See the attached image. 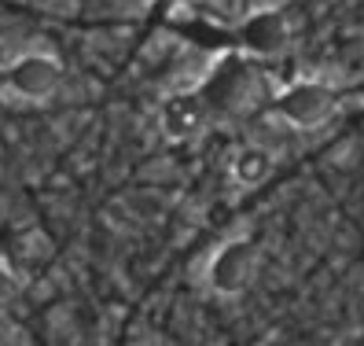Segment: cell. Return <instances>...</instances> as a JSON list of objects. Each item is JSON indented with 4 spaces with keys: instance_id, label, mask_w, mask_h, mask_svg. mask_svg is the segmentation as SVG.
I'll return each mask as SVG.
<instances>
[{
    "instance_id": "cell-1",
    "label": "cell",
    "mask_w": 364,
    "mask_h": 346,
    "mask_svg": "<svg viewBox=\"0 0 364 346\" xmlns=\"http://www.w3.org/2000/svg\"><path fill=\"white\" fill-rule=\"evenodd\" d=\"M196 89L210 103L213 118H240L258 107L265 81L262 70L254 67V56L235 48L210 63V70L203 74V81H196Z\"/></svg>"
},
{
    "instance_id": "cell-2",
    "label": "cell",
    "mask_w": 364,
    "mask_h": 346,
    "mask_svg": "<svg viewBox=\"0 0 364 346\" xmlns=\"http://www.w3.org/2000/svg\"><path fill=\"white\" fill-rule=\"evenodd\" d=\"M338 107V93L320 78H298L272 96V111L291 129H320Z\"/></svg>"
},
{
    "instance_id": "cell-3",
    "label": "cell",
    "mask_w": 364,
    "mask_h": 346,
    "mask_svg": "<svg viewBox=\"0 0 364 346\" xmlns=\"http://www.w3.org/2000/svg\"><path fill=\"white\" fill-rule=\"evenodd\" d=\"M254 276H258V247L247 236H232V240L218 243V251L206 262V288L221 298L243 295Z\"/></svg>"
},
{
    "instance_id": "cell-4",
    "label": "cell",
    "mask_w": 364,
    "mask_h": 346,
    "mask_svg": "<svg viewBox=\"0 0 364 346\" xmlns=\"http://www.w3.org/2000/svg\"><path fill=\"white\" fill-rule=\"evenodd\" d=\"M4 81H8V89H11L18 100H30V103L52 100L55 89L63 85V63H59L55 52L30 48V52L15 56V59L8 63Z\"/></svg>"
},
{
    "instance_id": "cell-5",
    "label": "cell",
    "mask_w": 364,
    "mask_h": 346,
    "mask_svg": "<svg viewBox=\"0 0 364 346\" xmlns=\"http://www.w3.org/2000/svg\"><path fill=\"white\" fill-rule=\"evenodd\" d=\"M210 122H213V111H210V103L203 100V93L196 85L169 93L159 107V129L169 144H188V140L203 137Z\"/></svg>"
},
{
    "instance_id": "cell-6",
    "label": "cell",
    "mask_w": 364,
    "mask_h": 346,
    "mask_svg": "<svg viewBox=\"0 0 364 346\" xmlns=\"http://www.w3.org/2000/svg\"><path fill=\"white\" fill-rule=\"evenodd\" d=\"M287 41H291V23L280 8H258L235 26V45L250 52L254 59L280 56L287 48Z\"/></svg>"
},
{
    "instance_id": "cell-7",
    "label": "cell",
    "mask_w": 364,
    "mask_h": 346,
    "mask_svg": "<svg viewBox=\"0 0 364 346\" xmlns=\"http://www.w3.org/2000/svg\"><path fill=\"white\" fill-rule=\"evenodd\" d=\"M272 169H276V151H269V147L258 144V140L243 144V147L232 155V181L243 184V188L265 184V181L272 177Z\"/></svg>"
},
{
    "instance_id": "cell-8",
    "label": "cell",
    "mask_w": 364,
    "mask_h": 346,
    "mask_svg": "<svg viewBox=\"0 0 364 346\" xmlns=\"http://www.w3.org/2000/svg\"><path fill=\"white\" fill-rule=\"evenodd\" d=\"M15 298H18V276L4 258H0V313H8L15 306Z\"/></svg>"
},
{
    "instance_id": "cell-9",
    "label": "cell",
    "mask_w": 364,
    "mask_h": 346,
    "mask_svg": "<svg viewBox=\"0 0 364 346\" xmlns=\"http://www.w3.org/2000/svg\"><path fill=\"white\" fill-rule=\"evenodd\" d=\"M166 4H191V0H166Z\"/></svg>"
}]
</instances>
